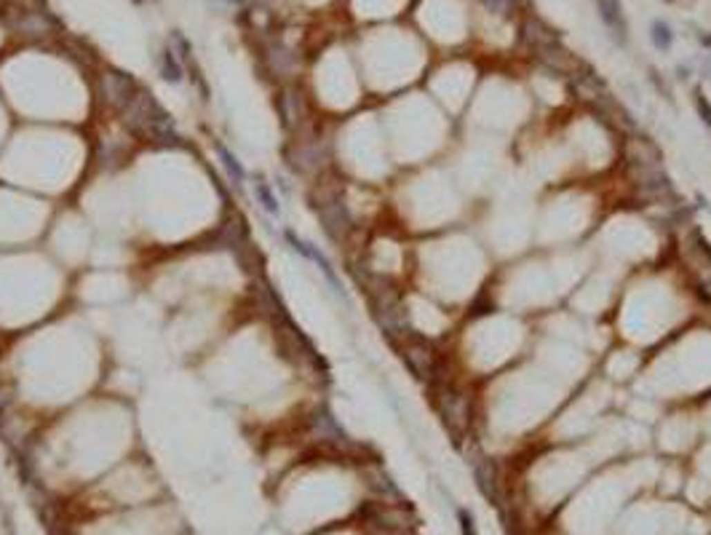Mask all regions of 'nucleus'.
Returning <instances> with one entry per match:
<instances>
[{"label": "nucleus", "instance_id": "14", "mask_svg": "<svg viewBox=\"0 0 711 535\" xmlns=\"http://www.w3.org/2000/svg\"><path fill=\"white\" fill-rule=\"evenodd\" d=\"M487 6V11L492 14H511L516 8V0H482Z\"/></svg>", "mask_w": 711, "mask_h": 535}, {"label": "nucleus", "instance_id": "8", "mask_svg": "<svg viewBox=\"0 0 711 535\" xmlns=\"http://www.w3.org/2000/svg\"><path fill=\"white\" fill-rule=\"evenodd\" d=\"M161 75L166 83H171V86H177V83L184 81V67H182V59L177 57V51L171 48V46H166L161 54Z\"/></svg>", "mask_w": 711, "mask_h": 535}, {"label": "nucleus", "instance_id": "3", "mask_svg": "<svg viewBox=\"0 0 711 535\" xmlns=\"http://www.w3.org/2000/svg\"><path fill=\"white\" fill-rule=\"evenodd\" d=\"M596 11H599V19L605 21V27L609 30V35L618 43H626L629 21L623 14V0H596Z\"/></svg>", "mask_w": 711, "mask_h": 535}, {"label": "nucleus", "instance_id": "17", "mask_svg": "<svg viewBox=\"0 0 711 535\" xmlns=\"http://www.w3.org/2000/svg\"><path fill=\"white\" fill-rule=\"evenodd\" d=\"M701 46L711 54V32H703V35H701Z\"/></svg>", "mask_w": 711, "mask_h": 535}, {"label": "nucleus", "instance_id": "10", "mask_svg": "<svg viewBox=\"0 0 711 535\" xmlns=\"http://www.w3.org/2000/svg\"><path fill=\"white\" fill-rule=\"evenodd\" d=\"M214 150H217V156H220V161H222L225 171H227V177H230L236 185H244V182H246V169H244V164L238 161V156H236V153H230V150H227L222 142L214 144Z\"/></svg>", "mask_w": 711, "mask_h": 535}, {"label": "nucleus", "instance_id": "6", "mask_svg": "<svg viewBox=\"0 0 711 535\" xmlns=\"http://www.w3.org/2000/svg\"><path fill=\"white\" fill-rule=\"evenodd\" d=\"M404 359H406V364H409V370H415V375H417L420 380H428V377L436 372V356H433V350L428 348L426 343L409 346V348L404 350Z\"/></svg>", "mask_w": 711, "mask_h": 535}, {"label": "nucleus", "instance_id": "7", "mask_svg": "<svg viewBox=\"0 0 711 535\" xmlns=\"http://www.w3.org/2000/svg\"><path fill=\"white\" fill-rule=\"evenodd\" d=\"M252 193H254V201L260 204L263 212L273 214V217H278V214H281V201H278V196H276V187L270 185L267 180L257 177V180L252 182Z\"/></svg>", "mask_w": 711, "mask_h": 535}, {"label": "nucleus", "instance_id": "9", "mask_svg": "<svg viewBox=\"0 0 711 535\" xmlns=\"http://www.w3.org/2000/svg\"><path fill=\"white\" fill-rule=\"evenodd\" d=\"M473 476H476V485L482 487V493L489 498V503H492V506H497V493H495V469H492V463L482 458V460L473 466Z\"/></svg>", "mask_w": 711, "mask_h": 535}, {"label": "nucleus", "instance_id": "16", "mask_svg": "<svg viewBox=\"0 0 711 535\" xmlns=\"http://www.w3.org/2000/svg\"><path fill=\"white\" fill-rule=\"evenodd\" d=\"M698 294L706 300V303H711V276H706L703 281H698Z\"/></svg>", "mask_w": 711, "mask_h": 535}, {"label": "nucleus", "instance_id": "13", "mask_svg": "<svg viewBox=\"0 0 711 535\" xmlns=\"http://www.w3.org/2000/svg\"><path fill=\"white\" fill-rule=\"evenodd\" d=\"M690 247L695 249V252H701L706 263H711V244L706 241V238H703V233H701L698 227H695V230L690 233Z\"/></svg>", "mask_w": 711, "mask_h": 535}, {"label": "nucleus", "instance_id": "18", "mask_svg": "<svg viewBox=\"0 0 711 535\" xmlns=\"http://www.w3.org/2000/svg\"><path fill=\"white\" fill-rule=\"evenodd\" d=\"M703 75H706V78L711 81V59H709V62H703Z\"/></svg>", "mask_w": 711, "mask_h": 535}, {"label": "nucleus", "instance_id": "1", "mask_svg": "<svg viewBox=\"0 0 711 535\" xmlns=\"http://www.w3.org/2000/svg\"><path fill=\"white\" fill-rule=\"evenodd\" d=\"M436 410L442 415L444 426H447L452 433H463L471 423V404L463 393L452 386H436Z\"/></svg>", "mask_w": 711, "mask_h": 535}, {"label": "nucleus", "instance_id": "5", "mask_svg": "<svg viewBox=\"0 0 711 535\" xmlns=\"http://www.w3.org/2000/svg\"><path fill=\"white\" fill-rule=\"evenodd\" d=\"M591 104L599 110V115H602L607 124L618 126V129H623V131H636V121L631 118V113L620 102H615L612 97L602 94L596 102H591Z\"/></svg>", "mask_w": 711, "mask_h": 535}, {"label": "nucleus", "instance_id": "11", "mask_svg": "<svg viewBox=\"0 0 711 535\" xmlns=\"http://www.w3.org/2000/svg\"><path fill=\"white\" fill-rule=\"evenodd\" d=\"M650 41L658 51H669L674 46V30L663 19H655L650 27Z\"/></svg>", "mask_w": 711, "mask_h": 535}, {"label": "nucleus", "instance_id": "2", "mask_svg": "<svg viewBox=\"0 0 711 535\" xmlns=\"http://www.w3.org/2000/svg\"><path fill=\"white\" fill-rule=\"evenodd\" d=\"M284 238H286V244L294 249L300 257H305V260H310L313 265H319V270L324 273V279L329 281V287H332V292L334 294H340V297H345V289H343V281H340V276H337V270H334V265L326 260L324 254H321V249L319 247H313L310 241H305V238H300L292 227H286L284 230Z\"/></svg>", "mask_w": 711, "mask_h": 535}, {"label": "nucleus", "instance_id": "15", "mask_svg": "<svg viewBox=\"0 0 711 535\" xmlns=\"http://www.w3.org/2000/svg\"><path fill=\"white\" fill-rule=\"evenodd\" d=\"M457 519H460V533L463 535H476V527H473V516L466 509H457Z\"/></svg>", "mask_w": 711, "mask_h": 535}, {"label": "nucleus", "instance_id": "12", "mask_svg": "<svg viewBox=\"0 0 711 535\" xmlns=\"http://www.w3.org/2000/svg\"><path fill=\"white\" fill-rule=\"evenodd\" d=\"M692 102H695V110H698V118L703 121L706 126H711V102L709 97L701 91V88H695V94H692Z\"/></svg>", "mask_w": 711, "mask_h": 535}, {"label": "nucleus", "instance_id": "4", "mask_svg": "<svg viewBox=\"0 0 711 535\" xmlns=\"http://www.w3.org/2000/svg\"><path fill=\"white\" fill-rule=\"evenodd\" d=\"M626 156L631 164H636L639 169H661V150L655 147L650 137H631Z\"/></svg>", "mask_w": 711, "mask_h": 535}]
</instances>
